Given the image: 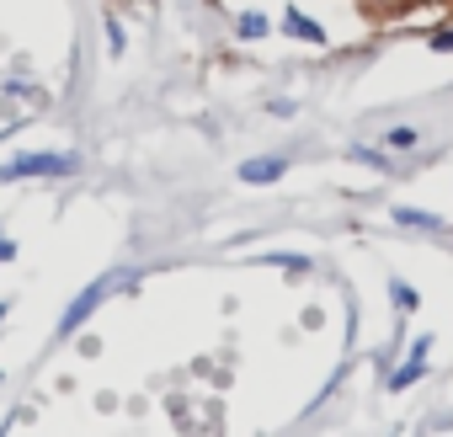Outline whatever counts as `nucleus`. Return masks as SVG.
Here are the masks:
<instances>
[{"instance_id":"f257e3e1","label":"nucleus","mask_w":453,"mask_h":437,"mask_svg":"<svg viewBox=\"0 0 453 437\" xmlns=\"http://www.w3.org/2000/svg\"><path fill=\"white\" fill-rule=\"evenodd\" d=\"M128 283H134V278L123 272V278H96L91 288H81V294L70 299V310L59 315V336H75V331H81V326L102 310V299H107V294H118V288H128Z\"/></svg>"},{"instance_id":"f03ea898","label":"nucleus","mask_w":453,"mask_h":437,"mask_svg":"<svg viewBox=\"0 0 453 437\" xmlns=\"http://www.w3.org/2000/svg\"><path fill=\"white\" fill-rule=\"evenodd\" d=\"M81 171V160L75 155H17V160H6L0 165V181H22V176H75Z\"/></svg>"},{"instance_id":"7ed1b4c3","label":"nucleus","mask_w":453,"mask_h":437,"mask_svg":"<svg viewBox=\"0 0 453 437\" xmlns=\"http://www.w3.org/2000/svg\"><path fill=\"white\" fill-rule=\"evenodd\" d=\"M288 171V155H257V160H241V181H251V187H267V181H278Z\"/></svg>"},{"instance_id":"20e7f679","label":"nucleus","mask_w":453,"mask_h":437,"mask_svg":"<svg viewBox=\"0 0 453 437\" xmlns=\"http://www.w3.org/2000/svg\"><path fill=\"white\" fill-rule=\"evenodd\" d=\"M426 352H432V336L411 341V357H405V368H395V373H389V389H411V384L426 373Z\"/></svg>"},{"instance_id":"39448f33","label":"nucleus","mask_w":453,"mask_h":437,"mask_svg":"<svg viewBox=\"0 0 453 437\" xmlns=\"http://www.w3.org/2000/svg\"><path fill=\"white\" fill-rule=\"evenodd\" d=\"M283 33H288V38H304V43H326V27H320L315 17H304V12H288V17H283Z\"/></svg>"},{"instance_id":"423d86ee","label":"nucleus","mask_w":453,"mask_h":437,"mask_svg":"<svg viewBox=\"0 0 453 437\" xmlns=\"http://www.w3.org/2000/svg\"><path fill=\"white\" fill-rule=\"evenodd\" d=\"M395 218L405 230H426V235H442V218L437 213H421V208H395Z\"/></svg>"},{"instance_id":"0eeeda50","label":"nucleus","mask_w":453,"mask_h":437,"mask_svg":"<svg viewBox=\"0 0 453 437\" xmlns=\"http://www.w3.org/2000/svg\"><path fill=\"white\" fill-rule=\"evenodd\" d=\"M421 144V134L411 128V123H400V128H384V150H416Z\"/></svg>"},{"instance_id":"6e6552de","label":"nucleus","mask_w":453,"mask_h":437,"mask_svg":"<svg viewBox=\"0 0 453 437\" xmlns=\"http://www.w3.org/2000/svg\"><path fill=\"white\" fill-rule=\"evenodd\" d=\"M389 294H395V304H400V315H411L421 299H416V288H405V283H389Z\"/></svg>"},{"instance_id":"1a4fd4ad","label":"nucleus","mask_w":453,"mask_h":437,"mask_svg":"<svg viewBox=\"0 0 453 437\" xmlns=\"http://www.w3.org/2000/svg\"><path fill=\"white\" fill-rule=\"evenodd\" d=\"M267 33V17H241V38H262Z\"/></svg>"},{"instance_id":"9d476101","label":"nucleus","mask_w":453,"mask_h":437,"mask_svg":"<svg viewBox=\"0 0 453 437\" xmlns=\"http://www.w3.org/2000/svg\"><path fill=\"white\" fill-rule=\"evenodd\" d=\"M107 43H112V54H123V27L118 22H107Z\"/></svg>"},{"instance_id":"9b49d317","label":"nucleus","mask_w":453,"mask_h":437,"mask_svg":"<svg viewBox=\"0 0 453 437\" xmlns=\"http://www.w3.org/2000/svg\"><path fill=\"white\" fill-rule=\"evenodd\" d=\"M432 49H453V27H442V33H432Z\"/></svg>"},{"instance_id":"f8f14e48","label":"nucleus","mask_w":453,"mask_h":437,"mask_svg":"<svg viewBox=\"0 0 453 437\" xmlns=\"http://www.w3.org/2000/svg\"><path fill=\"white\" fill-rule=\"evenodd\" d=\"M0 262H17V246H12L6 235H0Z\"/></svg>"},{"instance_id":"ddd939ff","label":"nucleus","mask_w":453,"mask_h":437,"mask_svg":"<svg viewBox=\"0 0 453 437\" xmlns=\"http://www.w3.org/2000/svg\"><path fill=\"white\" fill-rule=\"evenodd\" d=\"M6 315H12V299H0V326H6Z\"/></svg>"}]
</instances>
